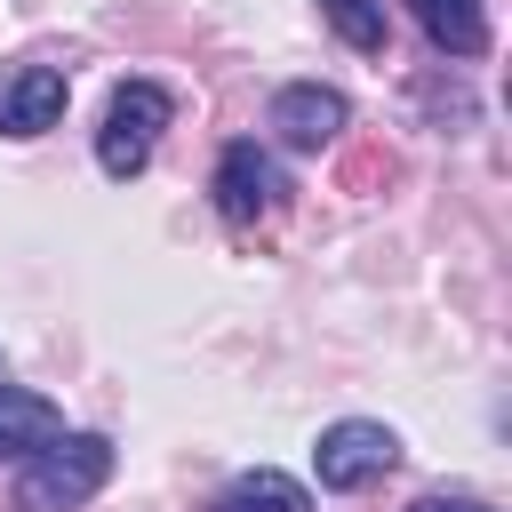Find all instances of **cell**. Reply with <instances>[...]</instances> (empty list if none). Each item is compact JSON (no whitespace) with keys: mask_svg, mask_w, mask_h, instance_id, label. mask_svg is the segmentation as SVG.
<instances>
[{"mask_svg":"<svg viewBox=\"0 0 512 512\" xmlns=\"http://www.w3.org/2000/svg\"><path fill=\"white\" fill-rule=\"evenodd\" d=\"M64 432V408L56 400H40V392H24V384H0V456H32V448H48Z\"/></svg>","mask_w":512,"mask_h":512,"instance_id":"9c48e42d","label":"cell"},{"mask_svg":"<svg viewBox=\"0 0 512 512\" xmlns=\"http://www.w3.org/2000/svg\"><path fill=\"white\" fill-rule=\"evenodd\" d=\"M112 480V440L104 432H56L48 448H32V464L16 472V512H80L96 488Z\"/></svg>","mask_w":512,"mask_h":512,"instance_id":"6da1fadb","label":"cell"},{"mask_svg":"<svg viewBox=\"0 0 512 512\" xmlns=\"http://www.w3.org/2000/svg\"><path fill=\"white\" fill-rule=\"evenodd\" d=\"M176 120V96L160 88V80H120L112 88V104H104V128H96V168L104 176H144L152 168V144H160V128Z\"/></svg>","mask_w":512,"mask_h":512,"instance_id":"7a4b0ae2","label":"cell"},{"mask_svg":"<svg viewBox=\"0 0 512 512\" xmlns=\"http://www.w3.org/2000/svg\"><path fill=\"white\" fill-rule=\"evenodd\" d=\"M392 464H400V432L376 424V416H344V424H328L320 448H312V472H320L328 496H352V488L384 480Z\"/></svg>","mask_w":512,"mask_h":512,"instance_id":"3957f363","label":"cell"},{"mask_svg":"<svg viewBox=\"0 0 512 512\" xmlns=\"http://www.w3.org/2000/svg\"><path fill=\"white\" fill-rule=\"evenodd\" d=\"M320 16L336 24V40H344L352 56H384V40H392L384 0H320Z\"/></svg>","mask_w":512,"mask_h":512,"instance_id":"30bf717a","label":"cell"},{"mask_svg":"<svg viewBox=\"0 0 512 512\" xmlns=\"http://www.w3.org/2000/svg\"><path fill=\"white\" fill-rule=\"evenodd\" d=\"M72 80L56 64H0V128L8 136H48L64 120Z\"/></svg>","mask_w":512,"mask_h":512,"instance_id":"8992f818","label":"cell"},{"mask_svg":"<svg viewBox=\"0 0 512 512\" xmlns=\"http://www.w3.org/2000/svg\"><path fill=\"white\" fill-rule=\"evenodd\" d=\"M208 512H312V488L288 480V472H272V464H256V472L224 480V488L208 496Z\"/></svg>","mask_w":512,"mask_h":512,"instance_id":"ba28073f","label":"cell"},{"mask_svg":"<svg viewBox=\"0 0 512 512\" xmlns=\"http://www.w3.org/2000/svg\"><path fill=\"white\" fill-rule=\"evenodd\" d=\"M408 512H496V504H480V496H416Z\"/></svg>","mask_w":512,"mask_h":512,"instance_id":"8fae6325","label":"cell"},{"mask_svg":"<svg viewBox=\"0 0 512 512\" xmlns=\"http://www.w3.org/2000/svg\"><path fill=\"white\" fill-rule=\"evenodd\" d=\"M344 120H352V104H344L336 88H320V80L272 88V112H264V128H272L288 152H328V144L344 136Z\"/></svg>","mask_w":512,"mask_h":512,"instance_id":"277c9868","label":"cell"},{"mask_svg":"<svg viewBox=\"0 0 512 512\" xmlns=\"http://www.w3.org/2000/svg\"><path fill=\"white\" fill-rule=\"evenodd\" d=\"M408 16L440 56H456V64L488 56V0H408Z\"/></svg>","mask_w":512,"mask_h":512,"instance_id":"52a82bcc","label":"cell"},{"mask_svg":"<svg viewBox=\"0 0 512 512\" xmlns=\"http://www.w3.org/2000/svg\"><path fill=\"white\" fill-rule=\"evenodd\" d=\"M280 168H272V152L256 144V136H240V144H224V160H216V216L224 224H256V216H272L280 208Z\"/></svg>","mask_w":512,"mask_h":512,"instance_id":"5b68a950","label":"cell"}]
</instances>
